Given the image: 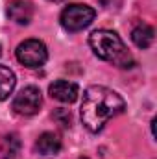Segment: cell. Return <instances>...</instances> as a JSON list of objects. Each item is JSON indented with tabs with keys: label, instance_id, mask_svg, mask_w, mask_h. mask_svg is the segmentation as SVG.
Listing matches in <instances>:
<instances>
[{
	"label": "cell",
	"instance_id": "obj_12",
	"mask_svg": "<svg viewBox=\"0 0 157 159\" xmlns=\"http://www.w3.org/2000/svg\"><path fill=\"white\" fill-rule=\"evenodd\" d=\"M50 2H63V0H50Z\"/></svg>",
	"mask_w": 157,
	"mask_h": 159
},
{
	"label": "cell",
	"instance_id": "obj_9",
	"mask_svg": "<svg viewBox=\"0 0 157 159\" xmlns=\"http://www.w3.org/2000/svg\"><path fill=\"white\" fill-rule=\"evenodd\" d=\"M154 37H155V32H154V28L148 26V24H137V26L131 30V41H133V44H135L137 48H142V50H144V48L152 46Z\"/></svg>",
	"mask_w": 157,
	"mask_h": 159
},
{
	"label": "cell",
	"instance_id": "obj_6",
	"mask_svg": "<svg viewBox=\"0 0 157 159\" xmlns=\"http://www.w3.org/2000/svg\"><path fill=\"white\" fill-rule=\"evenodd\" d=\"M48 93L52 98L63 102V104H72L76 102L79 96V87L72 81H67V80H56L50 87H48Z\"/></svg>",
	"mask_w": 157,
	"mask_h": 159
},
{
	"label": "cell",
	"instance_id": "obj_7",
	"mask_svg": "<svg viewBox=\"0 0 157 159\" xmlns=\"http://www.w3.org/2000/svg\"><path fill=\"white\" fill-rule=\"evenodd\" d=\"M7 17L17 24H30L34 17V6L28 0H11L7 4Z\"/></svg>",
	"mask_w": 157,
	"mask_h": 159
},
{
	"label": "cell",
	"instance_id": "obj_5",
	"mask_svg": "<svg viewBox=\"0 0 157 159\" xmlns=\"http://www.w3.org/2000/svg\"><path fill=\"white\" fill-rule=\"evenodd\" d=\"M43 106V94L37 87L34 85H28L24 89L19 91V94L13 98V109L15 113L19 115H24V117H32L35 115Z\"/></svg>",
	"mask_w": 157,
	"mask_h": 159
},
{
	"label": "cell",
	"instance_id": "obj_1",
	"mask_svg": "<svg viewBox=\"0 0 157 159\" xmlns=\"http://www.w3.org/2000/svg\"><path fill=\"white\" fill-rule=\"evenodd\" d=\"M124 109H126V102L117 91L104 85H92L83 93L79 115L83 126L89 131L98 133L111 119L124 113Z\"/></svg>",
	"mask_w": 157,
	"mask_h": 159
},
{
	"label": "cell",
	"instance_id": "obj_13",
	"mask_svg": "<svg viewBox=\"0 0 157 159\" xmlns=\"http://www.w3.org/2000/svg\"><path fill=\"white\" fill-rule=\"evenodd\" d=\"M79 159H89V157H79Z\"/></svg>",
	"mask_w": 157,
	"mask_h": 159
},
{
	"label": "cell",
	"instance_id": "obj_10",
	"mask_svg": "<svg viewBox=\"0 0 157 159\" xmlns=\"http://www.w3.org/2000/svg\"><path fill=\"white\" fill-rule=\"evenodd\" d=\"M20 152V141L15 133L11 135H6L2 141H0V156L4 159H13L19 156Z\"/></svg>",
	"mask_w": 157,
	"mask_h": 159
},
{
	"label": "cell",
	"instance_id": "obj_11",
	"mask_svg": "<svg viewBox=\"0 0 157 159\" xmlns=\"http://www.w3.org/2000/svg\"><path fill=\"white\" fill-rule=\"evenodd\" d=\"M15 74L11 69L0 65V100H6L15 89Z\"/></svg>",
	"mask_w": 157,
	"mask_h": 159
},
{
	"label": "cell",
	"instance_id": "obj_8",
	"mask_svg": "<svg viewBox=\"0 0 157 159\" xmlns=\"http://www.w3.org/2000/svg\"><path fill=\"white\" fill-rule=\"evenodd\" d=\"M35 148H37V152L43 154V156H56L61 150V139H59L57 133L44 131V133L39 135V139L35 143Z\"/></svg>",
	"mask_w": 157,
	"mask_h": 159
},
{
	"label": "cell",
	"instance_id": "obj_14",
	"mask_svg": "<svg viewBox=\"0 0 157 159\" xmlns=\"http://www.w3.org/2000/svg\"><path fill=\"white\" fill-rule=\"evenodd\" d=\"M0 54H2V48H0Z\"/></svg>",
	"mask_w": 157,
	"mask_h": 159
},
{
	"label": "cell",
	"instance_id": "obj_2",
	"mask_svg": "<svg viewBox=\"0 0 157 159\" xmlns=\"http://www.w3.org/2000/svg\"><path fill=\"white\" fill-rule=\"evenodd\" d=\"M89 44L91 50L94 52L96 57L109 61L117 67H131L133 65V57L131 54L126 50L122 39L118 37V34L111 30H96L89 35Z\"/></svg>",
	"mask_w": 157,
	"mask_h": 159
},
{
	"label": "cell",
	"instance_id": "obj_4",
	"mask_svg": "<svg viewBox=\"0 0 157 159\" xmlns=\"http://www.w3.org/2000/svg\"><path fill=\"white\" fill-rule=\"evenodd\" d=\"M15 57L20 65L28 67V69H37L43 67L48 59V50L44 46V43L39 39H26L22 41L17 50H15Z\"/></svg>",
	"mask_w": 157,
	"mask_h": 159
},
{
	"label": "cell",
	"instance_id": "obj_3",
	"mask_svg": "<svg viewBox=\"0 0 157 159\" xmlns=\"http://www.w3.org/2000/svg\"><path fill=\"white\" fill-rule=\"evenodd\" d=\"M94 9L85 4H70L61 11L59 22L67 32H81L94 20Z\"/></svg>",
	"mask_w": 157,
	"mask_h": 159
}]
</instances>
